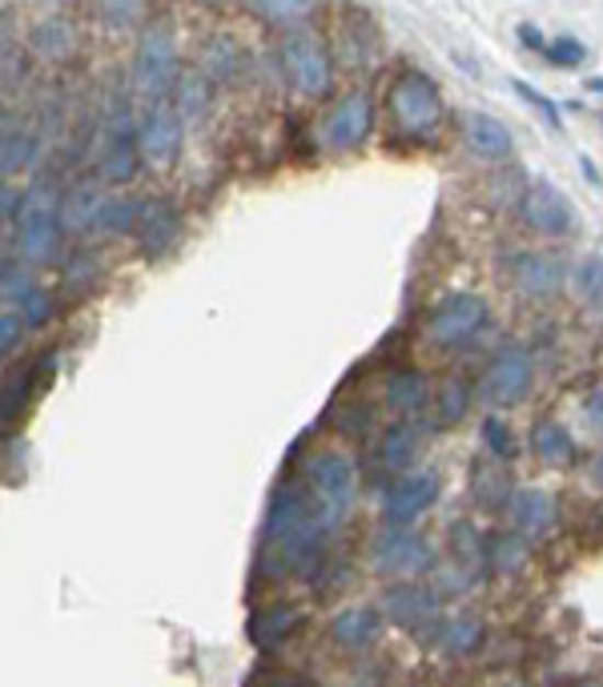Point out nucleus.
<instances>
[{
  "label": "nucleus",
  "instance_id": "nucleus-31",
  "mask_svg": "<svg viewBox=\"0 0 603 687\" xmlns=\"http://www.w3.org/2000/svg\"><path fill=\"white\" fill-rule=\"evenodd\" d=\"M571 282H576L579 298L588 301L591 310H603V253H591V257H583V262L576 265Z\"/></svg>",
  "mask_w": 603,
  "mask_h": 687
},
{
  "label": "nucleus",
  "instance_id": "nucleus-28",
  "mask_svg": "<svg viewBox=\"0 0 603 687\" xmlns=\"http://www.w3.org/2000/svg\"><path fill=\"white\" fill-rule=\"evenodd\" d=\"M470 410V382H463V378H446L443 386H439V394H434V426H455V422H463V414Z\"/></svg>",
  "mask_w": 603,
  "mask_h": 687
},
{
  "label": "nucleus",
  "instance_id": "nucleus-34",
  "mask_svg": "<svg viewBox=\"0 0 603 687\" xmlns=\"http://www.w3.org/2000/svg\"><path fill=\"white\" fill-rule=\"evenodd\" d=\"M262 21H277V24H294L302 21V16H310L314 4L310 0H282V4H274V0H258V4H250Z\"/></svg>",
  "mask_w": 603,
  "mask_h": 687
},
{
  "label": "nucleus",
  "instance_id": "nucleus-8",
  "mask_svg": "<svg viewBox=\"0 0 603 687\" xmlns=\"http://www.w3.org/2000/svg\"><path fill=\"white\" fill-rule=\"evenodd\" d=\"M374 566L383 575H422L434 566L431 542L422 539L414 527H390L374 535Z\"/></svg>",
  "mask_w": 603,
  "mask_h": 687
},
{
  "label": "nucleus",
  "instance_id": "nucleus-46",
  "mask_svg": "<svg viewBox=\"0 0 603 687\" xmlns=\"http://www.w3.org/2000/svg\"><path fill=\"white\" fill-rule=\"evenodd\" d=\"M515 33H519V41H523V45L531 48V53H547V36H543L539 28H535V24H519Z\"/></svg>",
  "mask_w": 603,
  "mask_h": 687
},
{
  "label": "nucleus",
  "instance_id": "nucleus-37",
  "mask_svg": "<svg viewBox=\"0 0 603 687\" xmlns=\"http://www.w3.org/2000/svg\"><path fill=\"white\" fill-rule=\"evenodd\" d=\"M482 443H487V450H491L494 458H503V462H511V455H515V438L507 431V422H499V419L482 422Z\"/></svg>",
  "mask_w": 603,
  "mask_h": 687
},
{
  "label": "nucleus",
  "instance_id": "nucleus-17",
  "mask_svg": "<svg viewBox=\"0 0 603 687\" xmlns=\"http://www.w3.org/2000/svg\"><path fill=\"white\" fill-rule=\"evenodd\" d=\"M463 141H467L470 153L487 157V161H503V157H511V149H515L511 129H507L503 121L491 117V113H475V108L463 117Z\"/></svg>",
  "mask_w": 603,
  "mask_h": 687
},
{
  "label": "nucleus",
  "instance_id": "nucleus-36",
  "mask_svg": "<svg viewBox=\"0 0 603 687\" xmlns=\"http://www.w3.org/2000/svg\"><path fill=\"white\" fill-rule=\"evenodd\" d=\"M515 84V93L523 96V101H527L531 108H535V113H539L543 121H547V125H551V129H564V117H559V105H555L551 96L547 93H539V89H531L527 81H511Z\"/></svg>",
  "mask_w": 603,
  "mask_h": 687
},
{
  "label": "nucleus",
  "instance_id": "nucleus-33",
  "mask_svg": "<svg viewBox=\"0 0 603 687\" xmlns=\"http://www.w3.org/2000/svg\"><path fill=\"white\" fill-rule=\"evenodd\" d=\"M137 214H141V202H129V197H109V202L101 205L96 229H105V233H125V229H137Z\"/></svg>",
  "mask_w": 603,
  "mask_h": 687
},
{
  "label": "nucleus",
  "instance_id": "nucleus-44",
  "mask_svg": "<svg viewBox=\"0 0 603 687\" xmlns=\"http://www.w3.org/2000/svg\"><path fill=\"white\" fill-rule=\"evenodd\" d=\"M24 205V193L16 190V185H9V181H0V217H16Z\"/></svg>",
  "mask_w": 603,
  "mask_h": 687
},
{
  "label": "nucleus",
  "instance_id": "nucleus-24",
  "mask_svg": "<svg viewBox=\"0 0 603 687\" xmlns=\"http://www.w3.org/2000/svg\"><path fill=\"white\" fill-rule=\"evenodd\" d=\"M330 636H334V643H342V648H366L374 636H378V611H371V607H350V611H342L330 623Z\"/></svg>",
  "mask_w": 603,
  "mask_h": 687
},
{
  "label": "nucleus",
  "instance_id": "nucleus-15",
  "mask_svg": "<svg viewBox=\"0 0 603 687\" xmlns=\"http://www.w3.org/2000/svg\"><path fill=\"white\" fill-rule=\"evenodd\" d=\"M511 277H515V286L523 289V294H531V298H551L567 282V265L559 262L555 253L527 250L511 262Z\"/></svg>",
  "mask_w": 603,
  "mask_h": 687
},
{
  "label": "nucleus",
  "instance_id": "nucleus-9",
  "mask_svg": "<svg viewBox=\"0 0 603 687\" xmlns=\"http://www.w3.org/2000/svg\"><path fill=\"white\" fill-rule=\"evenodd\" d=\"M434 503H439V474H431V470H407V474L386 491L383 515H386V523H395V527H414Z\"/></svg>",
  "mask_w": 603,
  "mask_h": 687
},
{
  "label": "nucleus",
  "instance_id": "nucleus-30",
  "mask_svg": "<svg viewBox=\"0 0 603 687\" xmlns=\"http://www.w3.org/2000/svg\"><path fill=\"white\" fill-rule=\"evenodd\" d=\"M238 65H241V53L229 36L209 41V48H205V77H209V81H234V77H238Z\"/></svg>",
  "mask_w": 603,
  "mask_h": 687
},
{
  "label": "nucleus",
  "instance_id": "nucleus-26",
  "mask_svg": "<svg viewBox=\"0 0 603 687\" xmlns=\"http://www.w3.org/2000/svg\"><path fill=\"white\" fill-rule=\"evenodd\" d=\"M482 643V619L479 615H455V619H446V627L439 631V651L446 655H475V648Z\"/></svg>",
  "mask_w": 603,
  "mask_h": 687
},
{
  "label": "nucleus",
  "instance_id": "nucleus-14",
  "mask_svg": "<svg viewBox=\"0 0 603 687\" xmlns=\"http://www.w3.org/2000/svg\"><path fill=\"white\" fill-rule=\"evenodd\" d=\"M383 615L402 631H422L439 619V595L422 583H398L383 595Z\"/></svg>",
  "mask_w": 603,
  "mask_h": 687
},
{
  "label": "nucleus",
  "instance_id": "nucleus-45",
  "mask_svg": "<svg viewBox=\"0 0 603 687\" xmlns=\"http://www.w3.org/2000/svg\"><path fill=\"white\" fill-rule=\"evenodd\" d=\"M583 422H588V431H603V390L583 398Z\"/></svg>",
  "mask_w": 603,
  "mask_h": 687
},
{
  "label": "nucleus",
  "instance_id": "nucleus-23",
  "mask_svg": "<svg viewBox=\"0 0 603 687\" xmlns=\"http://www.w3.org/2000/svg\"><path fill=\"white\" fill-rule=\"evenodd\" d=\"M531 446H535V455L547 462V467H567L571 458H576V443H571V431L559 426V422H535V431H531Z\"/></svg>",
  "mask_w": 603,
  "mask_h": 687
},
{
  "label": "nucleus",
  "instance_id": "nucleus-5",
  "mask_svg": "<svg viewBox=\"0 0 603 687\" xmlns=\"http://www.w3.org/2000/svg\"><path fill=\"white\" fill-rule=\"evenodd\" d=\"M57 217L60 205L45 185L24 193V205L16 214V241H21V253L29 262H48L53 257V250H57Z\"/></svg>",
  "mask_w": 603,
  "mask_h": 687
},
{
  "label": "nucleus",
  "instance_id": "nucleus-16",
  "mask_svg": "<svg viewBox=\"0 0 603 687\" xmlns=\"http://www.w3.org/2000/svg\"><path fill=\"white\" fill-rule=\"evenodd\" d=\"M507 511H511V527H515V535H523V539L539 542L551 535L555 527V499L547 491H539V486H527V491H515L511 494V503H507Z\"/></svg>",
  "mask_w": 603,
  "mask_h": 687
},
{
  "label": "nucleus",
  "instance_id": "nucleus-2",
  "mask_svg": "<svg viewBox=\"0 0 603 687\" xmlns=\"http://www.w3.org/2000/svg\"><path fill=\"white\" fill-rule=\"evenodd\" d=\"M306 482L314 491V506L330 530L334 523L350 515V506L359 499V467L350 455H338V450H322L306 462Z\"/></svg>",
  "mask_w": 603,
  "mask_h": 687
},
{
  "label": "nucleus",
  "instance_id": "nucleus-49",
  "mask_svg": "<svg viewBox=\"0 0 603 687\" xmlns=\"http://www.w3.org/2000/svg\"><path fill=\"white\" fill-rule=\"evenodd\" d=\"M277 687H294V684H277Z\"/></svg>",
  "mask_w": 603,
  "mask_h": 687
},
{
  "label": "nucleus",
  "instance_id": "nucleus-6",
  "mask_svg": "<svg viewBox=\"0 0 603 687\" xmlns=\"http://www.w3.org/2000/svg\"><path fill=\"white\" fill-rule=\"evenodd\" d=\"M531 382H535V358H531V350L507 346L494 354L487 374H482L479 394H482V402H491V407H515V402H523Z\"/></svg>",
  "mask_w": 603,
  "mask_h": 687
},
{
  "label": "nucleus",
  "instance_id": "nucleus-18",
  "mask_svg": "<svg viewBox=\"0 0 603 687\" xmlns=\"http://www.w3.org/2000/svg\"><path fill=\"white\" fill-rule=\"evenodd\" d=\"M302 623V611L294 607V603H270V607H262V611L250 615V639L258 651H274L282 648L294 631H298Z\"/></svg>",
  "mask_w": 603,
  "mask_h": 687
},
{
  "label": "nucleus",
  "instance_id": "nucleus-4",
  "mask_svg": "<svg viewBox=\"0 0 603 687\" xmlns=\"http://www.w3.org/2000/svg\"><path fill=\"white\" fill-rule=\"evenodd\" d=\"M282 65H286L289 84L302 96H322L334 81V60L322 36L314 33H286L282 36Z\"/></svg>",
  "mask_w": 603,
  "mask_h": 687
},
{
  "label": "nucleus",
  "instance_id": "nucleus-38",
  "mask_svg": "<svg viewBox=\"0 0 603 687\" xmlns=\"http://www.w3.org/2000/svg\"><path fill=\"white\" fill-rule=\"evenodd\" d=\"M141 12H145V4H137V0H125V4H96V16H101L109 28H129Z\"/></svg>",
  "mask_w": 603,
  "mask_h": 687
},
{
  "label": "nucleus",
  "instance_id": "nucleus-25",
  "mask_svg": "<svg viewBox=\"0 0 603 687\" xmlns=\"http://www.w3.org/2000/svg\"><path fill=\"white\" fill-rule=\"evenodd\" d=\"M137 161H141V149H137V137L133 133H113L105 145V157H101V178L105 181H129L137 173Z\"/></svg>",
  "mask_w": 603,
  "mask_h": 687
},
{
  "label": "nucleus",
  "instance_id": "nucleus-41",
  "mask_svg": "<svg viewBox=\"0 0 603 687\" xmlns=\"http://www.w3.org/2000/svg\"><path fill=\"white\" fill-rule=\"evenodd\" d=\"M455 551L463 554V563H475V559H482L479 554V535H475V527H467V523H458L455 527Z\"/></svg>",
  "mask_w": 603,
  "mask_h": 687
},
{
  "label": "nucleus",
  "instance_id": "nucleus-27",
  "mask_svg": "<svg viewBox=\"0 0 603 687\" xmlns=\"http://www.w3.org/2000/svg\"><path fill=\"white\" fill-rule=\"evenodd\" d=\"M101 197H96V190H89V185H77V190L65 197V205H60V226L72 229V233H84L89 226H96V217H101Z\"/></svg>",
  "mask_w": 603,
  "mask_h": 687
},
{
  "label": "nucleus",
  "instance_id": "nucleus-40",
  "mask_svg": "<svg viewBox=\"0 0 603 687\" xmlns=\"http://www.w3.org/2000/svg\"><path fill=\"white\" fill-rule=\"evenodd\" d=\"M21 334H24V318H21V313H0V354L16 350Z\"/></svg>",
  "mask_w": 603,
  "mask_h": 687
},
{
  "label": "nucleus",
  "instance_id": "nucleus-11",
  "mask_svg": "<svg viewBox=\"0 0 603 687\" xmlns=\"http://www.w3.org/2000/svg\"><path fill=\"white\" fill-rule=\"evenodd\" d=\"M137 149L149 165H169L181 149V117L169 101H149L137 129Z\"/></svg>",
  "mask_w": 603,
  "mask_h": 687
},
{
  "label": "nucleus",
  "instance_id": "nucleus-39",
  "mask_svg": "<svg viewBox=\"0 0 603 687\" xmlns=\"http://www.w3.org/2000/svg\"><path fill=\"white\" fill-rule=\"evenodd\" d=\"M53 306H57V301L48 298L45 289H33V294L24 298V325H45L48 318H53Z\"/></svg>",
  "mask_w": 603,
  "mask_h": 687
},
{
  "label": "nucleus",
  "instance_id": "nucleus-48",
  "mask_svg": "<svg viewBox=\"0 0 603 687\" xmlns=\"http://www.w3.org/2000/svg\"><path fill=\"white\" fill-rule=\"evenodd\" d=\"M0 277H4V262H0Z\"/></svg>",
  "mask_w": 603,
  "mask_h": 687
},
{
  "label": "nucleus",
  "instance_id": "nucleus-50",
  "mask_svg": "<svg viewBox=\"0 0 603 687\" xmlns=\"http://www.w3.org/2000/svg\"><path fill=\"white\" fill-rule=\"evenodd\" d=\"M588 687H603V684H588Z\"/></svg>",
  "mask_w": 603,
  "mask_h": 687
},
{
  "label": "nucleus",
  "instance_id": "nucleus-7",
  "mask_svg": "<svg viewBox=\"0 0 603 687\" xmlns=\"http://www.w3.org/2000/svg\"><path fill=\"white\" fill-rule=\"evenodd\" d=\"M482 325H487V301L479 294H451V298L439 301L431 310L422 334L434 346H458V342L479 334Z\"/></svg>",
  "mask_w": 603,
  "mask_h": 687
},
{
  "label": "nucleus",
  "instance_id": "nucleus-32",
  "mask_svg": "<svg viewBox=\"0 0 603 687\" xmlns=\"http://www.w3.org/2000/svg\"><path fill=\"white\" fill-rule=\"evenodd\" d=\"M487 559H491L494 571L511 575V571H519V566H523V559H527V542H523V535H515V530L494 535L491 547H487Z\"/></svg>",
  "mask_w": 603,
  "mask_h": 687
},
{
  "label": "nucleus",
  "instance_id": "nucleus-3",
  "mask_svg": "<svg viewBox=\"0 0 603 687\" xmlns=\"http://www.w3.org/2000/svg\"><path fill=\"white\" fill-rule=\"evenodd\" d=\"M178 84V36L169 24H153L133 53V89L149 101H166Z\"/></svg>",
  "mask_w": 603,
  "mask_h": 687
},
{
  "label": "nucleus",
  "instance_id": "nucleus-19",
  "mask_svg": "<svg viewBox=\"0 0 603 687\" xmlns=\"http://www.w3.org/2000/svg\"><path fill=\"white\" fill-rule=\"evenodd\" d=\"M33 390H41L36 362L16 366V370L0 382V434H12V426L24 419V407H29V394H33Z\"/></svg>",
  "mask_w": 603,
  "mask_h": 687
},
{
  "label": "nucleus",
  "instance_id": "nucleus-35",
  "mask_svg": "<svg viewBox=\"0 0 603 687\" xmlns=\"http://www.w3.org/2000/svg\"><path fill=\"white\" fill-rule=\"evenodd\" d=\"M543 57L551 60L555 69H576V65L588 60V48L579 45L576 36H555V41H547V53H543Z\"/></svg>",
  "mask_w": 603,
  "mask_h": 687
},
{
  "label": "nucleus",
  "instance_id": "nucleus-43",
  "mask_svg": "<svg viewBox=\"0 0 603 687\" xmlns=\"http://www.w3.org/2000/svg\"><path fill=\"white\" fill-rule=\"evenodd\" d=\"M84 277H89V282L96 277V257H93V253H77V257L69 262V282H72V286H81Z\"/></svg>",
  "mask_w": 603,
  "mask_h": 687
},
{
  "label": "nucleus",
  "instance_id": "nucleus-29",
  "mask_svg": "<svg viewBox=\"0 0 603 687\" xmlns=\"http://www.w3.org/2000/svg\"><path fill=\"white\" fill-rule=\"evenodd\" d=\"M33 48L41 53V57H69L72 53V28H69V21L65 16H48V21H41L33 28Z\"/></svg>",
  "mask_w": 603,
  "mask_h": 687
},
{
  "label": "nucleus",
  "instance_id": "nucleus-42",
  "mask_svg": "<svg viewBox=\"0 0 603 687\" xmlns=\"http://www.w3.org/2000/svg\"><path fill=\"white\" fill-rule=\"evenodd\" d=\"M0 286H4V289H9V294H12V298H29V294H33V277H29V274H24V270H12V274H9V270H4V277H0Z\"/></svg>",
  "mask_w": 603,
  "mask_h": 687
},
{
  "label": "nucleus",
  "instance_id": "nucleus-21",
  "mask_svg": "<svg viewBox=\"0 0 603 687\" xmlns=\"http://www.w3.org/2000/svg\"><path fill=\"white\" fill-rule=\"evenodd\" d=\"M173 93H178V117H181V125H193V121H202L205 108H209V96H214V81H209V77H205L202 69L178 72V84H173Z\"/></svg>",
  "mask_w": 603,
  "mask_h": 687
},
{
  "label": "nucleus",
  "instance_id": "nucleus-47",
  "mask_svg": "<svg viewBox=\"0 0 603 687\" xmlns=\"http://www.w3.org/2000/svg\"><path fill=\"white\" fill-rule=\"evenodd\" d=\"M595 482L603 486V450H600V458H595Z\"/></svg>",
  "mask_w": 603,
  "mask_h": 687
},
{
  "label": "nucleus",
  "instance_id": "nucleus-12",
  "mask_svg": "<svg viewBox=\"0 0 603 687\" xmlns=\"http://www.w3.org/2000/svg\"><path fill=\"white\" fill-rule=\"evenodd\" d=\"M523 217H527V226L535 229V233H543V238H564V233H571V226H576L571 202H567L564 193H559V185H551V181L527 185V193H523Z\"/></svg>",
  "mask_w": 603,
  "mask_h": 687
},
{
  "label": "nucleus",
  "instance_id": "nucleus-20",
  "mask_svg": "<svg viewBox=\"0 0 603 687\" xmlns=\"http://www.w3.org/2000/svg\"><path fill=\"white\" fill-rule=\"evenodd\" d=\"M419 446H422V431L414 422H395L390 431L383 434V467L386 470H398V474H407L410 462L419 458Z\"/></svg>",
  "mask_w": 603,
  "mask_h": 687
},
{
  "label": "nucleus",
  "instance_id": "nucleus-10",
  "mask_svg": "<svg viewBox=\"0 0 603 687\" xmlns=\"http://www.w3.org/2000/svg\"><path fill=\"white\" fill-rule=\"evenodd\" d=\"M374 129V101L371 93H346L326 113L322 137L330 149H359Z\"/></svg>",
  "mask_w": 603,
  "mask_h": 687
},
{
  "label": "nucleus",
  "instance_id": "nucleus-22",
  "mask_svg": "<svg viewBox=\"0 0 603 687\" xmlns=\"http://www.w3.org/2000/svg\"><path fill=\"white\" fill-rule=\"evenodd\" d=\"M383 394L398 414H419V410L426 407V378H422L419 370L402 366V370H395L386 378Z\"/></svg>",
  "mask_w": 603,
  "mask_h": 687
},
{
  "label": "nucleus",
  "instance_id": "nucleus-13",
  "mask_svg": "<svg viewBox=\"0 0 603 687\" xmlns=\"http://www.w3.org/2000/svg\"><path fill=\"white\" fill-rule=\"evenodd\" d=\"M181 238V214L178 205L166 202V197H149L141 202V214H137V245H141V257L157 262L166 257Z\"/></svg>",
  "mask_w": 603,
  "mask_h": 687
},
{
  "label": "nucleus",
  "instance_id": "nucleus-1",
  "mask_svg": "<svg viewBox=\"0 0 603 687\" xmlns=\"http://www.w3.org/2000/svg\"><path fill=\"white\" fill-rule=\"evenodd\" d=\"M443 108L446 105L439 84L419 69L395 77L390 89H386V113H390L402 137H431L439 129V121H443Z\"/></svg>",
  "mask_w": 603,
  "mask_h": 687
}]
</instances>
